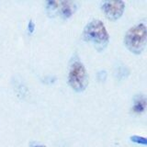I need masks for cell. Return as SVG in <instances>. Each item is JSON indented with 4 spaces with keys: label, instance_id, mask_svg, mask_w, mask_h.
<instances>
[{
    "label": "cell",
    "instance_id": "cell-6",
    "mask_svg": "<svg viewBox=\"0 0 147 147\" xmlns=\"http://www.w3.org/2000/svg\"><path fill=\"white\" fill-rule=\"evenodd\" d=\"M146 107V99L144 95L137 96L134 99V103H133L132 110L135 113H142L145 109Z\"/></svg>",
    "mask_w": 147,
    "mask_h": 147
},
{
    "label": "cell",
    "instance_id": "cell-4",
    "mask_svg": "<svg viewBox=\"0 0 147 147\" xmlns=\"http://www.w3.org/2000/svg\"><path fill=\"white\" fill-rule=\"evenodd\" d=\"M125 4L122 1H105L102 3V10L110 20H117L123 14Z\"/></svg>",
    "mask_w": 147,
    "mask_h": 147
},
{
    "label": "cell",
    "instance_id": "cell-3",
    "mask_svg": "<svg viewBox=\"0 0 147 147\" xmlns=\"http://www.w3.org/2000/svg\"><path fill=\"white\" fill-rule=\"evenodd\" d=\"M68 83L76 92H82L88 84V76L83 63L78 58L72 59L68 74Z\"/></svg>",
    "mask_w": 147,
    "mask_h": 147
},
{
    "label": "cell",
    "instance_id": "cell-8",
    "mask_svg": "<svg viewBox=\"0 0 147 147\" xmlns=\"http://www.w3.org/2000/svg\"><path fill=\"white\" fill-rule=\"evenodd\" d=\"M34 29H35V24H34V22L32 21V20H30V23H29V30H30V32H32V31L34 30Z\"/></svg>",
    "mask_w": 147,
    "mask_h": 147
},
{
    "label": "cell",
    "instance_id": "cell-1",
    "mask_svg": "<svg viewBox=\"0 0 147 147\" xmlns=\"http://www.w3.org/2000/svg\"><path fill=\"white\" fill-rule=\"evenodd\" d=\"M83 38L87 42L93 44L98 52L107 47L109 40V36L105 25L98 20H92L86 26L83 32Z\"/></svg>",
    "mask_w": 147,
    "mask_h": 147
},
{
    "label": "cell",
    "instance_id": "cell-5",
    "mask_svg": "<svg viewBox=\"0 0 147 147\" xmlns=\"http://www.w3.org/2000/svg\"><path fill=\"white\" fill-rule=\"evenodd\" d=\"M77 6L73 1H57L55 14H59L63 18H69L76 12Z\"/></svg>",
    "mask_w": 147,
    "mask_h": 147
},
{
    "label": "cell",
    "instance_id": "cell-7",
    "mask_svg": "<svg viewBox=\"0 0 147 147\" xmlns=\"http://www.w3.org/2000/svg\"><path fill=\"white\" fill-rule=\"evenodd\" d=\"M131 140L137 144H146V139L144 137H139V136H131Z\"/></svg>",
    "mask_w": 147,
    "mask_h": 147
},
{
    "label": "cell",
    "instance_id": "cell-9",
    "mask_svg": "<svg viewBox=\"0 0 147 147\" xmlns=\"http://www.w3.org/2000/svg\"><path fill=\"white\" fill-rule=\"evenodd\" d=\"M34 147H46V146H44V145H36Z\"/></svg>",
    "mask_w": 147,
    "mask_h": 147
},
{
    "label": "cell",
    "instance_id": "cell-2",
    "mask_svg": "<svg viewBox=\"0 0 147 147\" xmlns=\"http://www.w3.org/2000/svg\"><path fill=\"white\" fill-rule=\"evenodd\" d=\"M124 43L131 53H141L146 45V26L145 23H140L131 28L124 37Z\"/></svg>",
    "mask_w": 147,
    "mask_h": 147
}]
</instances>
